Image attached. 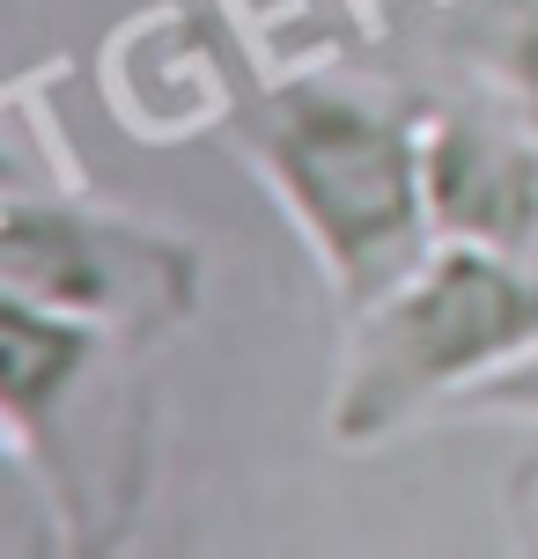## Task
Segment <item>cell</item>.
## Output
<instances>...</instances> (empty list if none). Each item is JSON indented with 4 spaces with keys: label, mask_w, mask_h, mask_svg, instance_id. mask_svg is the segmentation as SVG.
Wrapping results in <instances>:
<instances>
[{
    "label": "cell",
    "mask_w": 538,
    "mask_h": 559,
    "mask_svg": "<svg viewBox=\"0 0 538 559\" xmlns=\"http://www.w3.org/2000/svg\"><path fill=\"white\" fill-rule=\"evenodd\" d=\"M222 147L244 155L281 222L303 236L340 317L443 243L421 185V111L391 88L340 74L244 82Z\"/></svg>",
    "instance_id": "obj_1"
},
{
    "label": "cell",
    "mask_w": 538,
    "mask_h": 559,
    "mask_svg": "<svg viewBox=\"0 0 538 559\" xmlns=\"http://www.w3.org/2000/svg\"><path fill=\"white\" fill-rule=\"evenodd\" d=\"M141 361L148 346L0 295V435L67 552H126L141 531L163 449V397Z\"/></svg>",
    "instance_id": "obj_2"
},
{
    "label": "cell",
    "mask_w": 538,
    "mask_h": 559,
    "mask_svg": "<svg viewBox=\"0 0 538 559\" xmlns=\"http://www.w3.org/2000/svg\"><path fill=\"white\" fill-rule=\"evenodd\" d=\"M538 338V258L435 243L421 265L340 317L325 435L332 449H384L421 419H457L487 376Z\"/></svg>",
    "instance_id": "obj_3"
},
{
    "label": "cell",
    "mask_w": 538,
    "mask_h": 559,
    "mask_svg": "<svg viewBox=\"0 0 538 559\" xmlns=\"http://www.w3.org/2000/svg\"><path fill=\"white\" fill-rule=\"evenodd\" d=\"M0 295L96 324L126 346H163L207 295V258L185 228L141 222L82 192H8L0 206Z\"/></svg>",
    "instance_id": "obj_4"
},
{
    "label": "cell",
    "mask_w": 538,
    "mask_h": 559,
    "mask_svg": "<svg viewBox=\"0 0 538 559\" xmlns=\"http://www.w3.org/2000/svg\"><path fill=\"white\" fill-rule=\"evenodd\" d=\"M421 185L443 243L538 258V126L494 88L421 111Z\"/></svg>",
    "instance_id": "obj_5"
},
{
    "label": "cell",
    "mask_w": 538,
    "mask_h": 559,
    "mask_svg": "<svg viewBox=\"0 0 538 559\" xmlns=\"http://www.w3.org/2000/svg\"><path fill=\"white\" fill-rule=\"evenodd\" d=\"M96 82H104V104L118 111L126 133L171 147V140H192V133L222 140L252 74L192 8L163 0V8H141L133 23H118L104 37Z\"/></svg>",
    "instance_id": "obj_6"
},
{
    "label": "cell",
    "mask_w": 538,
    "mask_h": 559,
    "mask_svg": "<svg viewBox=\"0 0 538 559\" xmlns=\"http://www.w3.org/2000/svg\"><path fill=\"white\" fill-rule=\"evenodd\" d=\"M465 67L480 88H494L510 111L538 126V0H494L465 37Z\"/></svg>",
    "instance_id": "obj_7"
},
{
    "label": "cell",
    "mask_w": 538,
    "mask_h": 559,
    "mask_svg": "<svg viewBox=\"0 0 538 559\" xmlns=\"http://www.w3.org/2000/svg\"><path fill=\"white\" fill-rule=\"evenodd\" d=\"M457 419H531L538 427V338L502 368V376H487L480 391L457 405Z\"/></svg>",
    "instance_id": "obj_8"
}]
</instances>
